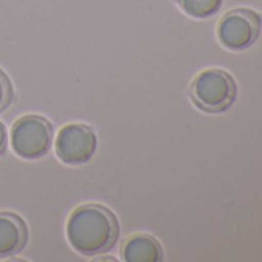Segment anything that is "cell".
I'll return each instance as SVG.
<instances>
[{
    "instance_id": "cell-6",
    "label": "cell",
    "mask_w": 262,
    "mask_h": 262,
    "mask_svg": "<svg viewBox=\"0 0 262 262\" xmlns=\"http://www.w3.org/2000/svg\"><path fill=\"white\" fill-rule=\"evenodd\" d=\"M27 222L13 211H0V259L19 254L28 242Z\"/></svg>"
},
{
    "instance_id": "cell-2",
    "label": "cell",
    "mask_w": 262,
    "mask_h": 262,
    "mask_svg": "<svg viewBox=\"0 0 262 262\" xmlns=\"http://www.w3.org/2000/svg\"><path fill=\"white\" fill-rule=\"evenodd\" d=\"M234 77L221 70L208 68L201 71L190 85V99L204 113L217 114L227 111L236 99Z\"/></svg>"
},
{
    "instance_id": "cell-5",
    "label": "cell",
    "mask_w": 262,
    "mask_h": 262,
    "mask_svg": "<svg viewBox=\"0 0 262 262\" xmlns=\"http://www.w3.org/2000/svg\"><path fill=\"white\" fill-rule=\"evenodd\" d=\"M56 155L68 165H83L97 150V136L94 129L85 123H68L56 138Z\"/></svg>"
},
{
    "instance_id": "cell-4",
    "label": "cell",
    "mask_w": 262,
    "mask_h": 262,
    "mask_svg": "<svg viewBox=\"0 0 262 262\" xmlns=\"http://www.w3.org/2000/svg\"><path fill=\"white\" fill-rule=\"evenodd\" d=\"M262 16L250 8H234L222 16L217 24L219 42L231 50L242 51L251 47L260 33Z\"/></svg>"
},
{
    "instance_id": "cell-10",
    "label": "cell",
    "mask_w": 262,
    "mask_h": 262,
    "mask_svg": "<svg viewBox=\"0 0 262 262\" xmlns=\"http://www.w3.org/2000/svg\"><path fill=\"white\" fill-rule=\"evenodd\" d=\"M7 147H8V129L5 123L0 120V156L5 155Z\"/></svg>"
},
{
    "instance_id": "cell-9",
    "label": "cell",
    "mask_w": 262,
    "mask_h": 262,
    "mask_svg": "<svg viewBox=\"0 0 262 262\" xmlns=\"http://www.w3.org/2000/svg\"><path fill=\"white\" fill-rule=\"evenodd\" d=\"M14 100V90L10 77L4 70H0V113L7 111Z\"/></svg>"
},
{
    "instance_id": "cell-7",
    "label": "cell",
    "mask_w": 262,
    "mask_h": 262,
    "mask_svg": "<svg viewBox=\"0 0 262 262\" xmlns=\"http://www.w3.org/2000/svg\"><path fill=\"white\" fill-rule=\"evenodd\" d=\"M122 259L126 262H161L164 259V250L156 237L138 233L125 241Z\"/></svg>"
},
{
    "instance_id": "cell-1",
    "label": "cell",
    "mask_w": 262,
    "mask_h": 262,
    "mask_svg": "<svg viewBox=\"0 0 262 262\" xmlns=\"http://www.w3.org/2000/svg\"><path fill=\"white\" fill-rule=\"evenodd\" d=\"M119 233L116 214L100 204L79 205L67 221L68 242L82 256L108 253L116 245Z\"/></svg>"
},
{
    "instance_id": "cell-8",
    "label": "cell",
    "mask_w": 262,
    "mask_h": 262,
    "mask_svg": "<svg viewBox=\"0 0 262 262\" xmlns=\"http://www.w3.org/2000/svg\"><path fill=\"white\" fill-rule=\"evenodd\" d=\"M181 10L193 19H208L214 16L224 0H176Z\"/></svg>"
},
{
    "instance_id": "cell-3",
    "label": "cell",
    "mask_w": 262,
    "mask_h": 262,
    "mask_svg": "<svg viewBox=\"0 0 262 262\" xmlns=\"http://www.w3.org/2000/svg\"><path fill=\"white\" fill-rule=\"evenodd\" d=\"M54 128L39 114H27L17 119L11 128V145L14 153L27 161L43 158L53 145Z\"/></svg>"
}]
</instances>
